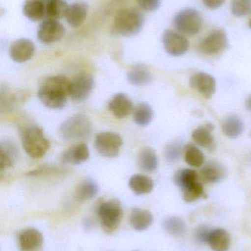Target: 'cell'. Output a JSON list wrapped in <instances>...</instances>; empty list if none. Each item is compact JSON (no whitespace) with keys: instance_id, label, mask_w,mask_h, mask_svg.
I'll list each match as a JSON object with an SVG mask.
<instances>
[{"instance_id":"cell-1","label":"cell","mask_w":251,"mask_h":251,"mask_svg":"<svg viewBox=\"0 0 251 251\" xmlns=\"http://www.w3.org/2000/svg\"><path fill=\"white\" fill-rule=\"evenodd\" d=\"M70 81L62 75L50 76L41 84L38 92L40 101L50 109H61L69 97Z\"/></svg>"},{"instance_id":"cell-2","label":"cell","mask_w":251,"mask_h":251,"mask_svg":"<svg viewBox=\"0 0 251 251\" xmlns=\"http://www.w3.org/2000/svg\"><path fill=\"white\" fill-rule=\"evenodd\" d=\"M144 24V16L138 10L122 9L115 16L112 32L120 36H133L139 33Z\"/></svg>"},{"instance_id":"cell-3","label":"cell","mask_w":251,"mask_h":251,"mask_svg":"<svg viewBox=\"0 0 251 251\" xmlns=\"http://www.w3.org/2000/svg\"><path fill=\"white\" fill-rule=\"evenodd\" d=\"M22 143L25 152L32 158L42 157L50 149V142L43 130L37 126L25 128L22 134Z\"/></svg>"},{"instance_id":"cell-4","label":"cell","mask_w":251,"mask_h":251,"mask_svg":"<svg viewBox=\"0 0 251 251\" xmlns=\"http://www.w3.org/2000/svg\"><path fill=\"white\" fill-rule=\"evenodd\" d=\"M58 131L60 137L65 140H81L91 135L92 125L85 115H75L64 121Z\"/></svg>"},{"instance_id":"cell-5","label":"cell","mask_w":251,"mask_h":251,"mask_svg":"<svg viewBox=\"0 0 251 251\" xmlns=\"http://www.w3.org/2000/svg\"><path fill=\"white\" fill-rule=\"evenodd\" d=\"M97 214L102 228L106 234H112L117 229L122 221V205L116 199L103 202L99 206Z\"/></svg>"},{"instance_id":"cell-6","label":"cell","mask_w":251,"mask_h":251,"mask_svg":"<svg viewBox=\"0 0 251 251\" xmlns=\"http://www.w3.org/2000/svg\"><path fill=\"white\" fill-rule=\"evenodd\" d=\"M173 25L181 34L193 36L198 33L201 29V16L195 9H184L175 15L173 19Z\"/></svg>"},{"instance_id":"cell-7","label":"cell","mask_w":251,"mask_h":251,"mask_svg":"<svg viewBox=\"0 0 251 251\" xmlns=\"http://www.w3.org/2000/svg\"><path fill=\"white\" fill-rule=\"evenodd\" d=\"M94 146L102 156L113 158L119 154L122 146V139L117 133L104 131L97 134Z\"/></svg>"},{"instance_id":"cell-8","label":"cell","mask_w":251,"mask_h":251,"mask_svg":"<svg viewBox=\"0 0 251 251\" xmlns=\"http://www.w3.org/2000/svg\"><path fill=\"white\" fill-rule=\"evenodd\" d=\"M94 87V81L92 76L88 74L77 75L70 81L69 97L74 101H84L88 98Z\"/></svg>"},{"instance_id":"cell-9","label":"cell","mask_w":251,"mask_h":251,"mask_svg":"<svg viewBox=\"0 0 251 251\" xmlns=\"http://www.w3.org/2000/svg\"><path fill=\"white\" fill-rule=\"evenodd\" d=\"M228 47L226 34L222 29H216L202 40L199 50L206 55H215L223 51Z\"/></svg>"},{"instance_id":"cell-10","label":"cell","mask_w":251,"mask_h":251,"mask_svg":"<svg viewBox=\"0 0 251 251\" xmlns=\"http://www.w3.org/2000/svg\"><path fill=\"white\" fill-rule=\"evenodd\" d=\"M64 34V27L60 22L57 20L48 19L40 25L37 36L40 42L44 44H51L61 40Z\"/></svg>"},{"instance_id":"cell-11","label":"cell","mask_w":251,"mask_h":251,"mask_svg":"<svg viewBox=\"0 0 251 251\" xmlns=\"http://www.w3.org/2000/svg\"><path fill=\"white\" fill-rule=\"evenodd\" d=\"M162 40L167 52L174 57H179L185 54L190 47L188 40L174 31H165Z\"/></svg>"},{"instance_id":"cell-12","label":"cell","mask_w":251,"mask_h":251,"mask_svg":"<svg viewBox=\"0 0 251 251\" xmlns=\"http://www.w3.org/2000/svg\"><path fill=\"white\" fill-rule=\"evenodd\" d=\"M193 89L206 99H211L216 91V81L213 76L205 72H199L193 75L190 80Z\"/></svg>"},{"instance_id":"cell-13","label":"cell","mask_w":251,"mask_h":251,"mask_svg":"<svg viewBox=\"0 0 251 251\" xmlns=\"http://www.w3.org/2000/svg\"><path fill=\"white\" fill-rule=\"evenodd\" d=\"M35 46L30 40L21 38L10 46L9 53L13 61L22 63L30 60L35 54Z\"/></svg>"},{"instance_id":"cell-14","label":"cell","mask_w":251,"mask_h":251,"mask_svg":"<svg viewBox=\"0 0 251 251\" xmlns=\"http://www.w3.org/2000/svg\"><path fill=\"white\" fill-rule=\"evenodd\" d=\"M109 110L117 119H122L134 111V104L129 97L125 94L113 96L109 104Z\"/></svg>"},{"instance_id":"cell-15","label":"cell","mask_w":251,"mask_h":251,"mask_svg":"<svg viewBox=\"0 0 251 251\" xmlns=\"http://www.w3.org/2000/svg\"><path fill=\"white\" fill-rule=\"evenodd\" d=\"M225 167L217 161H209L200 170V176L204 182L217 183L226 176Z\"/></svg>"},{"instance_id":"cell-16","label":"cell","mask_w":251,"mask_h":251,"mask_svg":"<svg viewBox=\"0 0 251 251\" xmlns=\"http://www.w3.org/2000/svg\"><path fill=\"white\" fill-rule=\"evenodd\" d=\"M44 237L35 228H29L21 233L19 237V248L22 251L37 250L42 246Z\"/></svg>"},{"instance_id":"cell-17","label":"cell","mask_w":251,"mask_h":251,"mask_svg":"<svg viewBox=\"0 0 251 251\" xmlns=\"http://www.w3.org/2000/svg\"><path fill=\"white\" fill-rule=\"evenodd\" d=\"M89 158V150L85 143L69 148L62 154L61 161L63 164L69 165H80L85 162Z\"/></svg>"},{"instance_id":"cell-18","label":"cell","mask_w":251,"mask_h":251,"mask_svg":"<svg viewBox=\"0 0 251 251\" xmlns=\"http://www.w3.org/2000/svg\"><path fill=\"white\" fill-rule=\"evenodd\" d=\"M207 243L212 251H227L231 246V237L223 228H216L211 230Z\"/></svg>"},{"instance_id":"cell-19","label":"cell","mask_w":251,"mask_h":251,"mask_svg":"<svg viewBox=\"0 0 251 251\" xmlns=\"http://www.w3.org/2000/svg\"><path fill=\"white\" fill-rule=\"evenodd\" d=\"M88 14V4L79 1L69 6L66 15V21L70 26L78 27L85 22Z\"/></svg>"},{"instance_id":"cell-20","label":"cell","mask_w":251,"mask_h":251,"mask_svg":"<svg viewBox=\"0 0 251 251\" xmlns=\"http://www.w3.org/2000/svg\"><path fill=\"white\" fill-rule=\"evenodd\" d=\"M153 222L151 212L140 208H134L130 215V224L137 231H144L148 228Z\"/></svg>"},{"instance_id":"cell-21","label":"cell","mask_w":251,"mask_h":251,"mask_svg":"<svg viewBox=\"0 0 251 251\" xmlns=\"http://www.w3.org/2000/svg\"><path fill=\"white\" fill-rule=\"evenodd\" d=\"M127 79L131 85L143 86L150 83L153 77L150 70L146 66L137 65L128 72Z\"/></svg>"},{"instance_id":"cell-22","label":"cell","mask_w":251,"mask_h":251,"mask_svg":"<svg viewBox=\"0 0 251 251\" xmlns=\"http://www.w3.org/2000/svg\"><path fill=\"white\" fill-rule=\"evenodd\" d=\"M213 130V125L210 124L203 126L195 129L192 137L197 146L208 149H212L215 145V139L212 134Z\"/></svg>"},{"instance_id":"cell-23","label":"cell","mask_w":251,"mask_h":251,"mask_svg":"<svg viewBox=\"0 0 251 251\" xmlns=\"http://www.w3.org/2000/svg\"><path fill=\"white\" fill-rule=\"evenodd\" d=\"M128 184L131 190L138 196L151 193L154 187L153 180L150 177L141 174L131 176Z\"/></svg>"},{"instance_id":"cell-24","label":"cell","mask_w":251,"mask_h":251,"mask_svg":"<svg viewBox=\"0 0 251 251\" xmlns=\"http://www.w3.org/2000/svg\"><path fill=\"white\" fill-rule=\"evenodd\" d=\"M140 169L145 172L151 173L158 168V158L154 150L150 147H145L140 151L138 157Z\"/></svg>"},{"instance_id":"cell-25","label":"cell","mask_w":251,"mask_h":251,"mask_svg":"<svg viewBox=\"0 0 251 251\" xmlns=\"http://www.w3.org/2000/svg\"><path fill=\"white\" fill-rule=\"evenodd\" d=\"M23 13L28 19L37 22L46 15V6L41 0H26L23 6Z\"/></svg>"},{"instance_id":"cell-26","label":"cell","mask_w":251,"mask_h":251,"mask_svg":"<svg viewBox=\"0 0 251 251\" xmlns=\"http://www.w3.org/2000/svg\"><path fill=\"white\" fill-rule=\"evenodd\" d=\"M98 193V186L91 179L84 180L77 187L75 198L78 202H85L93 199Z\"/></svg>"},{"instance_id":"cell-27","label":"cell","mask_w":251,"mask_h":251,"mask_svg":"<svg viewBox=\"0 0 251 251\" xmlns=\"http://www.w3.org/2000/svg\"><path fill=\"white\" fill-rule=\"evenodd\" d=\"M133 117L137 125L145 126L153 120V109L147 103H140L134 107Z\"/></svg>"},{"instance_id":"cell-28","label":"cell","mask_w":251,"mask_h":251,"mask_svg":"<svg viewBox=\"0 0 251 251\" xmlns=\"http://www.w3.org/2000/svg\"><path fill=\"white\" fill-rule=\"evenodd\" d=\"M69 7L63 0H49L46 4V16L53 20L66 17Z\"/></svg>"},{"instance_id":"cell-29","label":"cell","mask_w":251,"mask_h":251,"mask_svg":"<svg viewBox=\"0 0 251 251\" xmlns=\"http://www.w3.org/2000/svg\"><path fill=\"white\" fill-rule=\"evenodd\" d=\"M244 129L243 122L236 116H229L223 123L224 134L231 138H236L243 133Z\"/></svg>"},{"instance_id":"cell-30","label":"cell","mask_w":251,"mask_h":251,"mask_svg":"<svg viewBox=\"0 0 251 251\" xmlns=\"http://www.w3.org/2000/svg\"><path fill=\"white\" fill-rule=\"evenodd\" d=\"M165 231L174 237H182L187 231V226L182 219L178 217H169L163 223Z\"/></svg>"},{"instance_id":"cell-31","label":"cell","mask_w":251,"mask_h":251,"mask_svg":"<svg viewBox=\"0 0 251 251\" xmlns=\"http://www.w3.org/2000/svg\"><path fill=\"white\" fill-rule=\"evenodd\" d=\"M16 156V149L13 144L6 141L0 146V167L1 171L10 168Z\"/></svg>"},{"instance_id":"cell-32","label":"cell","mask_w":251,"mask_h":251,"mask_svg":"<svg viewBox=\"0 0 251 251\" xmlns=\"http://www.w3.org/2000/svg\"><path fill=\"white\" fill-rule=\"evenodd\" d=\"M184 159L190 166L200 168L204 164L203 152L194 145H188L184 149Z\"/></svg>"},{"instance_id":"cell-33","label":"cell","mask_w":251,"mask_h":251,"mask_svg":"<svg viewBox=\"0 0 251 251\" xmlns=\"http://www.w3.org/2000/svg\"><path fill=\"white\" fill-rule=\"evenodd\" d=\"M197 173L194 170L188 168L178 171L175 176V183L182 191L197 182Z\"/></svg>"},{"instance_id":"cell-34","label":"cell","mask_w":251,"mask_h":251,"mask_svg":"<svg viewBox=\"0 0 251 251\" xmlns=\"http://www.w3.org/2000/svg\"><path fill=\"white\" fill-rule=\"evenodd\" d=\"M205 192L203 185L198 181L183 190L184 200L187 203H192L204 196Z\"/></svg>"},{"instance_id":"cell-35","label":"cell","mask_w":251,"mask_h":251,"mask_svg":"<svg viewBox=\"0 0 251 251\" xmlns=\"http://www.w3.org/2000/svg\"><path fill=\"white\" fill-rule=\"evenodd\" d=\"M184 151V146L181 141L173 142L165 149V157L169 162H175L181 157Z\"/></svg>"},{"instance_id":"cell-36","label":"cell","mask_w":251,"mask_h":251,"mask_svg":"<svg viewBox=\"0 0 251 251\" xmlns=\"http://www.w3.org/2000/svg\"><path fill=\"white\" fill-rule=\"evenodd\" d=\"M231 10L237 17L244 16L251 10V0H231Z\"/></svg>"},{"instance_id":"cell-37","label":"cell","mask_w":251,"mask_h":251,"mask_svg":"<svg viewBox=\"0 0 251 251\" xmlns=\"http://www.w3.org/2000/svg\"><path fill=\"white\" fill-rule=\"evenodd\" d=\"M140 7L147 11L156 10L160 5V0H137Z\"/></svg>"},{"instance_id":"cell-38","label":"cell","mask_w":251,"mask_h":251,"mask_svg":"<svg viewBox=\"0 0 251 251\" xmlns=\"http://www.w3.org/2000/svg\"><path fill=\"white\" fill-rule=\"evenodd\" d=\"M210 231L211 229H209V228L205 226L198 227L195 231L196 239L200 243H207Z\"/></svg>"},{"instance_id":"cell-39","label":"cell","mask_w":251,"mask_h":251,"mask_svg":"<svg viewBox=\"0 0 251 251\" xmlns=\"http://www.w3.org/2000/svg\"><path fill=\"white\" fill-rule=\"evenodd\" d=\"M203 1L206 7L215 10L222 6L225 0H203Z\"/></svg>"},{"instance_id":"cell-40","label":"cell","mask_w":251,"mask_h":251,"mask_svg":"<svg viewBox=\"0 0 251 251\" xmlns=\"http://www.w3.org/2000/svg\"><path fill=\"white\" fill-rule=\"evenodd\" d=\"M247 107L249 110H251V97H249V100L247 101Z\"/></svg>"},{"instance_id":"cell-41","label":"cell","mask_w":251,"mask_h":251,"mask_svg":"<svg viewBox=\"0 0 251 251\" xmlns=\"http://www.w3.org/2000/svg\"><path fill=\"white\" fill-rule=\"evenodd\" d=\"M249 26H250V28L251 29V19L250 20V22H249Z\"/></svg>"}]
</instances>
